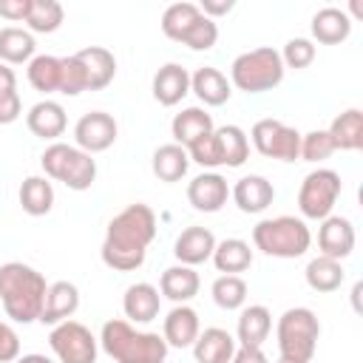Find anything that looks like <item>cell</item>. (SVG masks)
Returning <instances> with one entry per match:
<instances>
[{
	"label": "cell",
	"mask_w": 363,
	"mask_h": 363,
	"mask_svg": "<svg viewBox=\"0 0 363 363\" xmlns=\"http://www.w3.org/2000/svg\"><path fill=\"white\" fill-rule=\"evenodd\" d=\"M275 363H292V360H286V357H278V360H275Z\"/></svg>",
	"instance_id": "51"
},
{
	"label": "cell",
	"mask_w": 363,
	"mask_h": 363,
	"mask_svg": "<svg viewBox=\"0 0 363 363\" xmlns=\"http://www.w3.org/2000/svg\"><path fill=\"white\" fill-rule=\"evenodd\" d=\"M235 346L238 343L227 329L207 326L204 332H199V337L190 349H193L196 363H230L233 354H235Z\"/></svg>",
	"instance_id": "21"
},
{
	"label": "cell",
	"mask_w": 363,
	"mask_h": 363,
	"mask_svg": "<svg viewBox=\"0 0 363 363\" xmlns=\"http://www.w3.org/2000/svg\"><path fill=\"white\" fill-rule=\"evenodd\" d=\"M230 196L235 201V207L247 216H258L264 213L272 201H275V187L269 179L258 176V173H250V176H241L233 187H230Z\"/></svg>",
	"instance_id": "14"
},
{
	"label": "cell",
	"mask_w": 363,
	"mask_h": 363,
	"mask_svg": "<svg viewBox=\"0 0 363 363\" xmlns=\"http://www.w3.org/2000/svg\"><path fill=\"white\" fill-rule=\"evenodd\" d=\"M159 309H162V295L147 281L130 284L122 295V312L128 323H150L159 318Z\"/></svg>",
	"instance_id": "18"
},
{
	"label": "cell",
	"mask_w": 363,
	"mask_h": 363,
	"mask_svg": "<svg viewBox=\"0 0 363 363\" xmlns=\"http://www.w3.org/2000/svg\"><path fill=\"white\" fill-rule=\"evenodd\" d=\"M335 153V145L329 139L326 130H309V133H301V150H298V159L301 162H323Z\"/></svg>",
	"instance_id": "42"
},
{
	"label": "cell",
	"mask_w": 363,
	"mask_h": 363,
	"mask_svg": "<svg viewBox=\"0 0 363 363\" xmlns=\"http://www.w3.org/2000/svg\"><path fill=\"white\" fill-rule=\"evenodd\" d=\"M77 60L82 62L85 68V77H88V91H102L113 82L116 77V57L102 48V45H88L82 51H77Z\"/></svg>",
	"instance_id": "26"
},
{
	"label": "cell",
	"mask_w": 363,
	"mask_h": 363,
	"mask_svg": "<svg viewBox=\"0 0 363 363\" xmlns=\"http://www.w3.org/2000/svg\"><path fill=\"white\" fill-rule=\"evenodd\" d=\"M210 292H213L216 306L233 312V309H241L244 301H247V281L241 275H218L213 281Z\"/></svg>",
	"instance_id": "38"
},
{
	"label": "cell",
	"mask_w": 363,
	"mask_h": 363,
	"mask_svg": "<svg viewBox=\"0 0 363 363\" xmlns=\"http://www.w3.org/2000/svg\"><path fill=\"white\" fill-rule=\"evenodd\" d=\"M216 40H218V26H216V20H210V17H199L184 34H182V45H187V48H193V51H210L213 45H216Z\"/></svg>",
	"instance_id": "40"
},
{
	"label": "cell",
	"mask_w": 363,
	"mask_h": 363,
	"mask_svg": "<svg viewBox=\"0 0 363 363\" xmlns=\"http://www.w3.org/2000/svg\"><path fill=\"white\" fill-rule=\"evenodd\" d=\"M20 357V337L11 323L0 320V363H14Z\"/></svg>",
	"instance_id": "45"
},
{
	"label": "cell",
	"mask_w": 363,
	"mask_h": 363,
	"mask_svg": "<svg viewBox=\"0 0 363 363\" xmlns=\"http://www.w3.org/2000/svg\"><path fill=\"white\" fill-rule=\"evenodd\" d=\"M40 164L45 170V179L62 182L68 190H88L96 182V159L85 150H79L77 145H65V142H51L43 156Z\"/></svg>",
	"instance_id": "7"
},
{
	"label": "cell",
	"mask_w": 363,
	"mask_h": 363,
	"mask_svg": "<svg viewBox=\"0 0 363 363\" xmlns=\"http://www.w3.org/2000/svg\"><path fill=\"white\" fill-rule=\"evenodd\" d=\"M318 250L335 261L349 258L354 250V224L346 216H326L318 227Z\"/></svg>",
	"instance_id": "13"
},
{
	"label": "cell",
	"mask_w": 363,
	"mask_h": 363,
	"mask_svg": "<svg viewBox=\"0 0 363 363\" xmlns=\"http://www.w3.org/2000/svg\"><path fill=\"white\" fill-rule=\"evenodd\" d=\"M150 167H153V176H156L159 182L173 184V182H179V179H184V176H187L190 156H187V150H184L182 145L167 142V145H159V147L153 150Z\"/></svg>",
	"instance_id": "31"
},
{
	"label": "cell",
	"mask_w": 363,
	"mask_h": 363,
	"mask_svg": "<svg viewBox=\"0 0 363 363\" xmlns=\"http://www.w3.org/2000/svg\"><path fill=\"white\" fill-rule=\"evenodd\" d=\"M26 125H28V130H31L34 136L48 139V142H57V139L65 133V125H68L65 108H62L60 102H54V99H40V102H34V105L28 108Z\"/></svg>",
	"instance_id": "20"
},
{
	"label": "cell",
	"mask_w": 363,
	"mask_h": 363,
	"mask_svg": "<svg viewBox=\"0 0 363 363\" xmlns=\"http://www.w3.org/2000/svg\"><path fill=\"white\" fill-rule=\"evenodd\" d=\"M48 346L60 363H96L99 352V340L79 320H62L51 326Z\"/></svg>",
	"instance_id": "9"
},
{
	"label": "cell",
	"mask_w": 363,
	"mask_h": 363,
	"mask_svg": "<svg viewBox=\"0 0 363 363\" xmlns=\"http://www.w3.org/2000/svg\"><path fill=\"white\" fill-rule=\"evenodd\" d=\"M153 99L164 108H173L179 105L187 94H190V71L179 62H164L156 74H153Z\"/></svg>",
	"instance_id": "17"
},
{
	"label": "cell",
	"mask_w": 363,
	"mask_h": 363,
	"mask_svg": "<svg viewBox=\"0 0 363 363\" xmlns=\"http://www.w3.org/2000/svg\"><path fill=\"white\" fill-rule=\"evenodd\" d=\"M14 363H54V360L45 357V354H40V352H31V354H20Z\"/></svg>",
	"instance_id": "49"
},
{
	"label": "cell",
	"mask_w": 363,
	"mask_h": 363,
	"mask_svg": "<svg viewBox=\"0 0 363 363\" xmlns=\"http://www.w3.org/2000/svg\"><path fill=\"white\" fill-rule=\"evenodd\" d=\"M335 150H360L363 147V111L360 108H346L332 119L326 128Z\"/></svg>",
	"instance_id": "28"
},
{
	"label": "cell",
	"mask_w": 363,
	"mask_h": 363,
	"mask_svg": "<svg viewBox=\"0 0 363 363\" xmlns=\"http://www.w3.org/2000/svg\"><path fill=\"white\" fill-rule=\"evenodd\" d=\"M60 62H62L60 94H65V96H79L82 91H88V77H85V68H82V62L77 60V54L60 57Z\"/></svg>",
	"instance_id": "41"
},
{
	"label": "cell",
	"mask_w": 363,
	"mask_h": 363,
	"mask_svg": "<svg viewBox=\"0 0 363 363\" xmlns=\"http://www.w3.org/2000/svg\"><path fill=\"white\" fill-rule=\"evenodd\" d=\"M340 176L329 167H318L312 173L303 176L301 187H298V210L303 218L312 221H323L326 216H332L337 199H340Z\"/></svg>",
	"instance_id": "8"
},
{
	"label": "cell",
	"mask_w": 363,
	"mask_h": 363,
	"mask_svg": "<svg viewBox=\"0 0 363 363\" xmlns=\"http://www.w3.org/2000/svg\"><path fill=\"white\" fill-rule=\"evenodd\" d=\"M153 238H156V213L142 201L128 204L108 221L105 241L99 250L102 264L116 272H133L145 264Z\"/></svg>",
	"instance_id": "1"
},
{
	"label": "cell",
	"mask_w": 363,
	"mask_h": 363,
	"mask_svg": "<svg viewBox=\"0 0 363 363\" xmlns=\"http://www.w3.org/2000/svg\"><path fill=\"white\" fill-rule=\"evenodd\" d=\"M28 9H31V0H0V17H6L11 23H17V20L26 23Z\"/></svg>",
	"instance_id": "46"
},
{
	"label": "cell",
	"mask_w": 363,
	"mask_h": 363,
	"mask_svg": "<svg viewBox=\"0 0 363 363\" xmlns=\"http://www.w3.org/2000/svg\"><path fill=\"white\" fill-rule=\"evenodd\" d=\"M62 17H65V11L57 0H31L26 26L31 34H51L62 26Z\"/></svg>",
	"instance_id": "37"
},
{
	"label": "cell",
	"mask_w": 363,
	"mask_h": 363,
	"mask_svg": "<svg viewBox=\"0 0 363 363\" xmlns=\"http://www.w3.org/2000/svg\"><path fill=\"white\" fill-rule=\"evenodd\" d=\"M349 9H352V14H354V17H363V6H360V0H352V6H349Z\"/></svg>",
	"instance_id": "50"
},
{
	"label": "cell",
	"mask_w": 363,
	"mask_h": 363,
	"mask_svg": "<svg viewBox=\"0 0 363 363\" xmlns=\"http://www.w3.org/2000/svg\"><path fill=\"white\" fill-rule=\"evenodd\" d=\"M278 54H281L284 68L301 71V68L312 65V60H315V43L306 40V37H292V40L284 45V51H278Z\"/></svg>",
	"instance_id": "43"
},
{
	"label": "cell",
	"mask_w": 363,
	"mask_h": 363,
	"mask_svg": "<svg viewBox=\"0 0 363 363\" xmlns=\"http://www.w3.org/2000/svg\"><path fill=\"white\" fill-rule=\"evenodd\" d=\"M201 332V323H199V312L187 303H176L167 315H164V323H162V337L167 346L173 349H187L196 343Z\"/></svg>",
	"instance_id": "16"
},
{
	"label": "cell",
	"mask_w": 363,
	"mask_h": 363,
	"mask_svg": "<svg viewBox=\"0 0 363 363\" xmlns=\"http://www.w3.org/2000/svg\"><path fill=\"white\" fill-rule=\"evenodd\" d=\"M252 244L269 258H301L312 244V233L303 218L275 216L252 227Z\"/></svg>",
	"instance_id": "4"
},
{
	"label": "cell",
	"mask_w": 363,
	"mask_h": 363,
	"mask_svg": "<svg viewBox=\"0 0 363 363\" xmlns=\"http://www.w3.org/2000/svg\"><path fill=\"white\" fill-rule=\"evenodd\" d=\"M303 278H306V286L315 289V292H335V289H340L346 272H343V264L340 261L326 258V255H318V258H312L306 264Z\"/></svg>",
	"instance_id": "34"
},
{
	"label": "cell",
	"mask_w": 363,
	"mask_h": 363,
	"mask_svg": "<svg viewBox=\"0 0 363 363\" xmlns=\"http://www.w3.org/2000/svg\"><path fill=\"white\" fill-rule=\"evenodd\" d=\"M201 17V11H199V6L196 3H187V0H182V3H170L164 11H162V34L167 37V40H182V34L196 23Z\"/></svg>",
	"instance_id": "36"
},
{
	"label": "cell",
	"mask_w": 363,
	"mask_h": 363,
	"mask_svg": "<svg viewBox=\"0 0 363 363\" xmlns=\"http://www.w3.org/2000/svg\"><path fill=\"white\" fill-rule=\"evenodd\" d=\"M199 6V11L204 14V17H210V20H216V17H224V14H230L233 11V0H201V3H196Z\"/></svg>",
	"instance_id": "47"
},
{
	"label": "cell",
	"mask_w": 363,
	"mask_h": 363,
	"mask_svg": "<svg viewBox=\"0 0 363 363\" xmlns=\"http://www.w3.org/2000/svg\"><path fill=\"white\" fill-rule=\"evenodd\" d=\"M199 286H201V278L193 267H184V264H173L162 272L159 278V295L173 301V303H187L199 295Z\"/></svg>",
	"instance_id": "25"
},
{
	"label": "cell",
	"mask_w": 363,
	"mask_h": 363,
	"mask_svg": "<svg viewBox=\"0 0 363 363\" xmlns=\"http://www.w3.org/2000/svg\"><path fill=\"white\" fill-rule=\"evenodd\" d=\"M210 261L221 275H238L252 267V247L244 238H224V241H216Z\"/></svg>",
	"instance_id": "29"
},
{
	"label": "cell",
	"mask_w": 363,
	"mask_h": 363,
	"mask_svg": "<svg viewBox=\"0 0 363 363\" xmlns=\"http://www.w3.org/2000/svg\"><path fill=\"white\" fill-rule=\"evenodd\" d=\"M284 62L281 54L272 45H261L252 51H244L230 65V85H235L244 94H264L281 85L284 79Z\"/></svg>",
	"instance_id": "5"
},
{
	"label": "cell",
	"mask_w": 363,
	"mask_h": 363,
	"mask_svg": "<svg viewBox=\"0 0 363 363\" xmlns=\"http://www.w3.org/2000/svg\"><path fill=\"white\" fill-rule=\"evenodd\" d=\"M230 363H269L261 346H235V354Z\"/></svg>",
	"instance_id": "48"
},
{
	"label": "cell",
	"mask_w": 363,
	"mask_h": 363,
	"mask_svg": "<svg viewBox=\"0 0 363 363\" xmlns=\"http://www.w3.org/2000/svg\"><path fill=\"white\" fill-rule=\"evenodd\" d=\"M252 147L267 156V159H278V162H295L298 150H301V133L295 128H289L281 119H258L250 130Z\"/></svg>",
	"instance_id": "10"
},
{
	"label": "cell",
	"mask_w": 363,
	"mask_h": 363,
	"mask_svg": "<svg viewBox=\"0 0 363 363\" xmlns=\"http://www.w3.org/2000/svg\"><path fill=\"white\" fill-rule=\"evenodd\" d=\"M213 142H216V153L218 162L227 167H241L250 156V139L238 125H221L213 130Z\"/></svg>",
	"instance_id": "30"
},
{
	"label": "cell",
	"mask_w": 363,
	"mask_h": 363,
	"mask_svg": "<svg viewBox=\"0 0 363 363\" xmlns=\"http://www.w3.org/2000/svg\"><path fill=\"white\" fill-rule=\"evenodd\" d=\"M60 74L62 62L54 54H34V60L28 62V82L40 94H60Z\"/></svg>",
	"instance_id": "35"
},
{
	"label": "cell",
	"mask_w": 363,
	"mask_h": 363,
	"mask_svg": "<svg viewBox=\"0 0 363 363\" xmlns=\"http://www.w3.org/2000/svg\"><path fill=\"white\" fill-rule=\"evenodd\" d=\"M216 130V125H213V116L204 111V108H184L182 113H176L173 116V122H170V133H173V142L176 145H182L184 150L190 147V145H196L199 139H204V136H210Z\"/></svg>",
	"instance_id": "24"
},
{
	"label": "cell",
	"mask_w": 363,
	"mask_h": 363,
	"mask_svg": "<svg viewBox=\"0 0 363 363\" xmlns=\"http://www.w3.org/2000/svg\"><path fill=\"white\" fill-rule=\"evenodd\" d=\"M23 113V102L17 94V77L9 65L0 62V125L17 122Z\"/></svg>",
	"instance_id": "39"
},
{
	"label": "cell",
	"mask_w": 363,
	"mask_h": 363,
	"mask_svg": "<svg viewBox=\"0 0 363 363\" xmlns=\"http://www.w3.org/2000/svg\"><path fill=\"white\" fill-rule=\"evenodd\" d=\"M96 340L105 349V354L116 363H164L170 349L159 332L136 329L122 318L105 320Z\"/></svg>",
	"instance_id": "3"
},
{
	"label": "cell",
	"mask_w": 363,
	"mask_h": 363,
	"mask_svg": "<svg viewBox=\"0 0 363 363\" xmlns=\"http://www.w3.org/2000/svg\"><path fill=\"white\" fill-rule=\"evenodd\" d=\"M213 250H216V235L207 227H187L173 241V255L184 267H199V264L210 261Z\"/></svg>",
	"instance_id": "19"
},
{
	"label": "cell",
	"mask_w": 363,
	"mask_h": 363,
	"mask_svg": "<svg viewBox=\"0 0 363 363\" xmlns=\"http://www.w3.org/2000/svg\"><path fill=\"white\" fill-rule=\"evenodd\" d=\"M227 199H230V184L216 170H204L187 184V201L199 213H218L227 204Z\"/></svg>",
	"instance_id": "12"
},
{
	"label": "cell",
	"mask_w": 363,
	"mask_h": 363,
	"mask_svg": "<svg viewBox=\"0 0 363 363\" xmlns=\"http://www.w3.org/2000/svg\"><path fill=\"white\" fill-rule=\"evenodd\" d=\"M190 91L199 96L201 105L218 108V105H224V102L230 99L233 85H230V79H227L218 68L201 65V68H196V71L190 74Z\"/></svg>",
	"instance_id": "23"
},
{
	"label": "cell",
	"mask_w": 363,
	"mask_h": 363,
	"mask_svg": "<svg viewBox=\"0 0 363 363\" xmlns=\"http://www.w3.org/2000/svg\"><path fill=\"white\" fill-rule=\"evenodd\" d=\"M312 40L320 45H337L343 40H349L352 34V17L349 11L337 9V6H326L320 11H315L312 17Z\"/></svg>",
	"instance_id": "22"
},
{
	"label": "cell",
	"mask_w": 363,
	"mask_h": 363,
	"mask_svg": "<svg viewBox=\"0 0 363 363\" xmlns=\"http://www.w3.org/2000/svg\"><path fill=\"white\" fill-rule=\"evenodd\" d=\"M77 309H79V289H77V284H71V281H54L45 289L40 323L43 326H57L62 320H71Z\"/></svg>",
	"instance_id": "15"
},
{
	"label": "cell",
	"mask_w": 363,
	"mask_h": 363,
	"mask_svg": "<svg viewBox=\"0 0 363 363\" xmlns=\"http://www.w3.org/2000/svg\"><path fill=\"white\" fill-rule=\"evenodd\" d=\"M187 156H190V162H196V164H201V167H221L218 153H216L213 133L204 136V139H199L196 145H190V147H187Z\"/></svg>",
	"instance_id": "44"
},
{
	"label": "cell",
	"mask_w": 363,
	"mask_h": 363,
	"mask_svg": "<svg viewBox=\"0 0 363 363\" xmlns=\"http://www.w3.org/2000/svg\"><path fill=\"white\" fill-rule=\"evenodd\" d=\"M278 354L292 363H309L318 349L320 320L309 306H292L278 318L275 326Z\"/></svg>",
	"instance_id": "6"
},
{
	"label": "cell",
	"mask_w": 363,
	"mask_h": 363,
	"mask_svg": "<svg viewBox=\"0 0 363 363\" xmlns=\"http://www.w3.org/2000/svg\"><path fill=\"white\" fill-rule=\"evenodd\" d=\"M272 329V315L264 303H250L241 306L238 326H235V343L238 346H264Z\"/></svg>",
	"instance_id": "27"
},
{
	"label": "cell",
	"mask_w": 363,
	"mask_h": 363,
	"mask_svg": "<svg viewBox=\"0 0 363 363\" xmlns=\"http://www.w3.org/2000/svg\"><path fill=\"white\" fill-rule=\"evenodd\" d=\"M20 207L28 216H48L54 207V184L45 176H28L20 184Z\"/></svg>",
	"instance_id": "33"
},
{
	"label": "cell",
	"mask_w": 363,
	"mask_h": 363,
	"mask_svg": "<svg viewBox=\"0 0 363 363\" xmlns=\"http://www.w3.org/2000/svg\"><path fill=\"white\" fill-rule=\"evenodd\" d=\"M34 34L17 26H6L0 28V60L3 65H23L34 60Z\"/></svg>",
	"instance_id": "32"
},
{
	"label": "cell",
	"mask_w": 363,
	"mask_h": 363,
	"mask_svg": "<svg viewBox=\"0 0 363 363\" xmlns=\"http://www.w3.org/2000/svg\"><path fill=\"white\" fill-rule=\"evenodd\" d=\"M116 133H119V125L105 111H88L74 125V142H77V147L85 150V153H91V156L108 150L116 142Z\"/></svg>",
	"instance_id": "11"
},
{
	"label": "cell",
	"mask_w": 363,
	"mask_h": 363,
	"mask_svg": "<svg viewBox=\"0 0 363 363\" xmlns=\"http://www.w3.org/2000/svg\"><path fill=\"white\" fill-rule=\"evenodd\" d=\"M45 275L23 261L0 264V303L3 312L14 323H34L40 320L43 301H45Z\"/></svg>",
	"instance_id": "2"
}]
</instances>
